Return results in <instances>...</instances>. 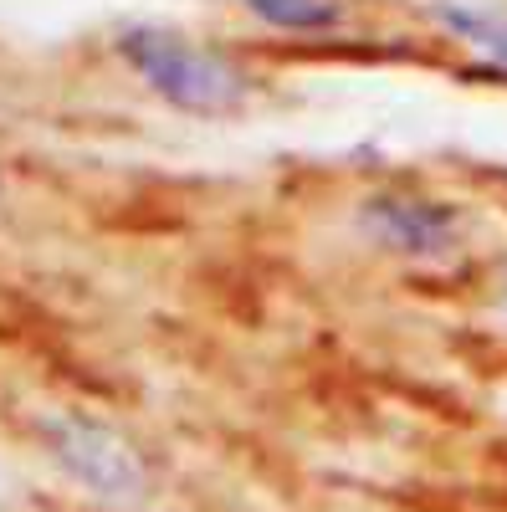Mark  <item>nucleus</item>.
Returning <instances> with one entry per match:
<instances>
[{
  "mask_svg": "<svg viewBox=\"0 0 507 512\" xmlns=\"http://www.w3.org/2000/svg\"><path fill=\"white\" fill-rule=\"evenodd\" d=\"M113 52L164 108H175L185 118H236L257 98V77L236 57L200 47L195 36L175 26H154V21L118 26Z\"/></svg>",
  "mask_w": 507,
  "mask_h": 512,
  "instance_id": "f257e3e1",
  "label": "nucleus"
},
{
  "mask_svg": "<svg viewBox=\"0 0 507 512\" xmlns=\"http://www.w3.org/2000/svg\"><path fill=\"white\" fill-rule=\"evenodd\" d=\"M41 436H47L52 461L93 502L134 512V507H144L154 497V466H149V456L129 436H118L113 425L88 420V415H72V410H52V415H41Z\"/></svg>",
  "mask_w": 507,
  "mask_h": 512,
  "instance_id": "f03ea898",
  "label": "nucleus"
},
{
  "mask_svg": "<svg viewBox=\"0 0 507 512\" xmlns=\"http://www.w3.org/2000/svg\"><path fill=\"white\" fill-rule=\"evenodd\" d=\"M354 231L385 256L415 267H446L461 251V210L415 190H374L354 210Z\"/></svg>",
  "mask_w": 507,
  "mask_h": 512,
  "instance_id": "7ed1b4c3",
  "label": "nucleus"
},
{
  "mask_svg": "<svg viewBox=\"0 0 507 512\" xmlns=\"http://www.w3.org/2000/svg\"><path fill=\"white\" fill-rule=\"evenodd\" d=\"M426 16L451 41L477 52L487 67L507 72V6H487V0H431Z\"/></svg>",
  "mask_w": 507,
  "mask_h": 512,
  "instance_id": "20e7f679",
  "label": "nucleus"
},
{
  "mask_svg": "<svg viewBox=\"0 0 507 512\" xmlns=\"http://www.w3.org/2000/svg\"><path fill=\"white\" fill-rule=\"evenodd\" d=\"M236 6L272 31H287V36H333L349 21L344 0H236Z\"/></svg>",
  "mask_w": 507,
  "mask_h": 512,
  "instance_id": "39448f33",
  "label": "nucleus"
},
{
  "mask_svg": "<svg viewBox=\"0 0 507 512\" xmlns=\"http://www.w3.org/2000/svg\"><path fill=\"white\" fill-rule=\"evenodd\" d=\"M497 318L507 323V267H502V277H497Z\"/></svg>",
  "mask_w": 507,
  "mask_h": 512,
  "instance_id": "423d86ee",
  "label": "nucleus"
}]
</instances>
